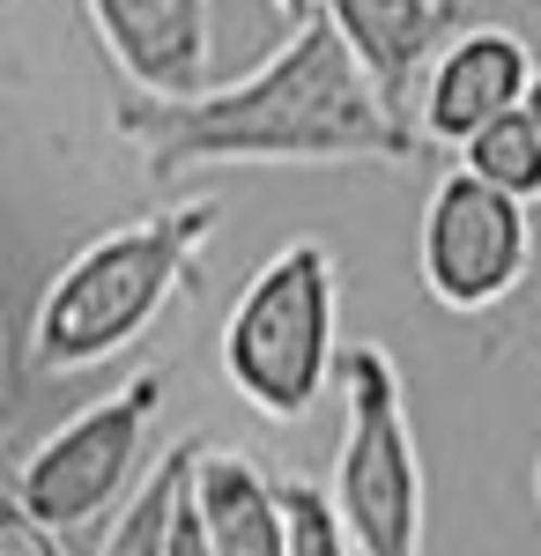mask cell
I'll use <instances>...</instances> for the list:
<instances>
[{
    "label": "cell",
    "instance_id": "cell-1",
    "mask_svg": "<svg viewBox=\"0 0 541 556\" xmlns=\"http://www.w3.org/2000/svg\"><path fill=\"white\" fill-rule=\"evenodd\" d=\"M112 134L134 149V164L178 186L193 172H334V164H408L423 127L393 112L364 60L327 15H304L246 83L201 89V97H126Z\"/></svg>",
    "mask_w": 541,
    "mask_h": 556
},
{
    "label": "cell",
    "instance_id": "cell-2",
    "mask_svg": "<svg viewBox=\"0 0 541 556\" xmlns=\"http://www.w3.org/2000/svg\"><path fill=\"white\" fill-rule=\"evenodd\" d=\"M215 230H223V201L215 193H193V201H171V208H149L134 223L97 230L83 253H67L52 267V282L38 290L30 364L45 379H75V371H97V364L126 356L171 304L193 290Z\"/></svg>",
    "mask_w": 541,
    "mask_h": 556
},
{
    "label": "cell",
    "instance_id": "cell-3",
    "mask_svg": "<svg viewBox=\"0 0 541 556\" xmlns=\"http://www.w3.org/2000/svg\"><path fill=\"white\" fill-rule=\"evenodd\" d=\"M223 379L260 424H304L341 379V267L327 238H290L252 267L223 319Z\"/></svg>",
    "mask_w": 541,
    "mask_h": 556
},
{
    "label": "cell",
    "instance_id": "cell-4",
    "mask_svg": "<svg viewBox=\"0 0 541 556\" xmlns=\"http://www.w3.org/2000/svg\"><path fill=\"white\" fill-rule=\"evenodd\" d=\"M327 490L364 556H423V453L401 364L378 342L341 349V445Z\"/></svg>",
    "mask_w": 541,
    "mask_h": 556
},
{
    "label": "cell",
    "instance_id": "cell-5",
    "mask_svg": "<svg viewBox=\"0 0 541 556\" xmlns=\"http://www.w3.org/2000/svg\"><path fill=\"white\" fill-rule=\"evenodd\" d=\"M164 416V371H134L119 393L75 408L60 430H45L38 445L15 460V505L60 534H75L89 519L126 513V497L149 482L141 453H149V430Z\"/></svg>",
    "mask_w": 541,
    "mask_h": 556
},
{
    "label": "cell",
    "instance_id": "cell-6",
    "mask_svg": "<svg viewBox=\"0 0 541 556\" xmlns=\"http://www.w3.org/2000/svg\"><path fill=\"white\" fill-rule=\"evenodd\" d=\"M527 260H534V215L527 201H512L498 186L453 164L438 172L430 201L416 223V275L430 304L445 312H490L527 282Z\"/></svg>",
    "mask_w": 541,
    "mask_h": 556
},
{
    "label": "cell",
    "instance_id": "cell-7",
    "mask_svg": "<svg viewBox=\"0 0 541 556\" xmlns=\"http://www.w3.org/2000/svg\"><path fill=\"white\" fill-rule=\"evenodd\" d=\"M527 89H534V60H527L519 30L475 23V30H460V38L430 60L423 97H416V127H423V141H438V149H467L482 127L512 119V112L527 104Z\"/></svg>",
    "mask_w": 541,
    "mask_h": 556
},
{
    "label": "cell",
    "instance_id": "cell-8",
    "mask_svg": "<svg viewBox=\"0 0 541 556\" xmlns=\"http://www.w3.org/2000/svg\"><path fill=\"white\" fill-rule=\"evenodd\" d=\"M104 60L134 97H201L215 60V0H83Z\"/></svg>",
    "mask_w": 541,
    "mask_h": 556
},
{
    "label": "cell",
    "instance_id": "cell-9",
    "mask_svg": "<svg viewBox=\"0 0 541 556\" xmlns=\"http://www.w3.org/2000/svg\"><path fill=\"white\" fill-rule=\"evenodd\" d=\"M312 15H327L364 60V75L393 112L416 119V97L430 60L460 38V0H312Z\"/></svg>",
    "mask_w": 541,
    "mask_h": 556
},
{
    "label": "cell",
    "instance_id": "cell-10",
    "mask_svg": "<svg viewBox=\"0 0 541 556\" xmlns=\"http://www.w3.org/2000/svg\"><path fill=\"white\" fill-rule=\"evenodd\" d=\"M193 519L209 556H290V505L282 475H267L238 445H209L193 475Z\"/></svg>",
    "mask_w": 541,
    "mask_h": 556
},
{
    "label": "cell",
    "instance_id": "cell-11",
    "mask_svg": "<svg viewBox=\"0 0 541 556\" xmlns=\"http://www.w3.org/2000/svg\"><path fill=\"white\" fill-rule=\"evenodd\" d=\"M201 453H209V438H201V430H193V438H178L164 460L149 468V482H141V490L126 497V513L104 527L97 556H171V527H178L186 497H193Z\"/></svg>",
    "mask_w": 541,
    "mask_h": 556
},
{
    "label": "cell",
    "instance_id": "cell-12",
    "mask_svg": "<svg viewBox=\"0 0 541 556\" xmlns=\"http://www.w3.org/2000/svg\"><path fill=\"white\" fill-rule=\"evenodd\" d=\"M460 164L482 178V186H498V193H512V201H527V208L541 201V134H534L527 112H512V119H498V127H482L467 149H460Z\"/></svg>",
    "mask_w": 541,
    "mask_h": 556
},
{
    "label": "cell",
    "instance_id": "cell-13",
    "mask_svg": "<svg viewBox=\"0 0 541 556\" xmlns=\"http://www.w3.org/2000/svg\"><path fill=\"white\" fill-rule=\"evenodd\" d=\"M282 505H290V556H364L341 505H334V490L304 482V475H282Z\"/></svg>",
    "mask_w": 541,
    "mask_h": 556
},
{
    "label": "cell",
    "instance_id": "cell-14",
    "mask_svg": "<svg viewBox=\"0 0 541 556\" xmlns=\"http://www.w3.org/2000/svg\"><path fill=\"white\" fill-rule=\"evenodd\" d=\"M0 556H67V534L45 527V519H30L8 497V513H0Z\"/></svg>",
    "mask_w": 541,
    "mask_h": 556
},
{
    "label": "cell",
    "instance_id": "cell-15",
    "mask_svg": "<svg viewBox=\"0 0 541 556\" xmlns=\"http://www.w3.org/2000/svg\"><path fill=\"white\" fill-rule=\"evenodd\" d=\"M171 556H209V542H201V519H193V497H186V513H178V527H171Z\"/></svg>",
    "mask_w": 541,
    "mask_h": 556
},
{
    "label": "cell",
    "instance_id": "cell-16",
    "mask_svg": "<svg viewBox=\"0 0 541 556\" xmlns=\"http://www.w3.org/2000/svg\"><path fill=\"white\" fill-rule=\"evenodd\" d=\"M267 8H275V15H290V23H304V15H312V0H267Z\"/></svg>",
    "mask_w": 541,
    "mask_h": 556
},
{
    "label": "cell",
    "instance_id": "cell-17",
    "mask_svg": "<svg viewBox=\"0 0 541 556\" xmlns=\"http://www.w3.org/2000/svg\"><path fill=\"white\" fill-rule=\"evenodd\" d=\"M527 119H534V134H541V67H534V89H527V104H519Z\"/></svg>",
    "mask_w": 541,
    "mask_h": 556
},
{
    "label": "cell",
    "instance_id": "cell-18",
    "mask_svg": "<svg viewBox=\"0 0 541 556\" xmlns=\"http://www.w3.org/2000/svg\"><path fill=\"white\" fill-rule=\"evenodd\" d=\"M534 513H541V460H534Z\"/></svg>",
    "mask_w": 541,
    "mask_h": 556
}]
</instances>
